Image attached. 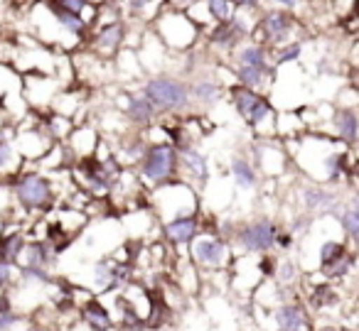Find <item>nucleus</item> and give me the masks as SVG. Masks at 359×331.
Returning a JSON list of instances; mask_svg holds the SVG:
<instances>
[{"mask_svg": "<svg viewBox=\"0 0 359 331\" xmlns=\"http://www.w3.org/2000/svg\"><path fill=\"white\" fill-rule=\"evenodd\" d=\"M57 6H62L69 13H76V15H81V13L89 8V0H57Z\"/></svg>", "mask_w": 359, "mask_h": 331, "instance_id": "30", "label": "nucleus"}, {"mask_svg": "<svg viewBox=\"0 0 359 331\" xmlns=\"http://www.w3.org/2000/svg\"><path fill=\"white\" fill-rule=\"evenodd\" d=\"M195 260L200 265H222L226 260V246L217 238H200L195 241Z\"/></svg>", "mask_w": 359, "mask_h": 331, "instance_id": "7", "label": "nucleus"}, {"mask_svg": "<svg viewBox=\"0 0 359 331\" xmlns=\"http://www.w3.org/2000/svg\"><path fill=\"white\" fill-rule=\"evenodd\" d=\"M293 272H295L293 262H283V265H280V270H278V277L283 282H290V280H293Z\"/></svg>", "mask_w": 359, "mask_h": 331, "instance_id": "35", "label": "nucleus"}, {"mask_svg": "<svg viewBox=\"0 0 359 331\" xmlns=\"http://www.w3.org/2000/svg\"><path fill=\"white\" fill-rule=\"evenodd\" d=\"M334 128H337V135L344 140L347 145H354L357 140V113L354 111H337L334 113Z\"/></svg>", "mask_w": 359, "mask_h": 331, "instance_id": "18", "label": "nucleus"}, {"mask_svg": "<svg viewBox=\"0 0 359 331\" xmlns=\"http://www.w3.org/2000/svg\"><path fill=\"white\" fill-rule=\"evenodd\" d=\"M234 8H239V10H256V8H261V0H234Z\"/></svg>", "mask_w": 359, "mask_h": 331, "instance_id": "36", "label": "nucleus"}, {"mask_svg": "<svg viewBox=\"0 0 359 331\" xmlns=\"http://www.w3.org/2000/svg\"><path fill=\"white\" fill-rule=\"evenodd\" d=\"M293 30H295V17L290 15L288 10H283V8H276V10L264 13V15L254 22L249 37L256 42V45L271 50V47H278V45L290 42Z\"/></svg>", "mask_w": 359, "mask_h": 331, "instance_id": "2", "label": "nucleus"}, {"mask_svg": "<svg viewBox=\"0 0 359 331\" xmlns=\"http://www.w3.org/2000/svg\"><path fill=\"white\" fill-rule=\"evenodd\" d=\"M207 10H210V15L215 22H226L234 17L236 8L231 6L229 0H207Z\"/></svg>", "mask_w": 359, "mask_h": 331, "instance_id": "24", "label": "nucleus"}, {"mask_svg": "<svg viewBox=\"0 0 359 331\" xmlns=\"http://www.w3.org/2000/svg\"><path fill=\"white\" fill-rule=\"evenodd\" d=\"M234 59L236 66H259V69H269V50L256 42L251 45H239L234 50Z\"/></svg>", "mask_w": 359, "mask_h": 331, "instance_id": "10", "label": "nucleus"}, {"mask_svg": "<svg viewBox=\"0 0 359 331\" xmlns=\"http://www.w3.org/2000/svg\"><path fill=\"white\" fill-rule=\"evenodd\" d=\"M334 302H337L334 290H330V287H318V290H315V304H318V307L334 304Z\"/></svg>", "mask_w": 359, "mask_h": 331, "instance_id": "28", "label": "nucleus"}, {"mask_svg": "<svg viewBox=\"0 0 359 331\" xmlns=\"http://www.w3.org/2000/svg\"><path fill=\"white\" fill-rule=\"evenodd\" d=\"M222 94H224L222 84L215 79H210V76H200V79L190 86V99L197 101V104H202V106L217 104V101L222 99Z\"/></svg>", "mask_w": 359, "mask_h": 331, "instance_id": "9", "label": "nucleus"}, {"mask_svg": "<svg viewBox=\"0 0 359 331\" xmlns=\"http://www.w3.org/2000/svg\"><path fill=\"white\" fill-rule=\"evenodd\" d=\"M84 319L89 321L94 331H109L111 329L109 311H106V307L99 304V302H89V304L84 307Z\"/></svg>", "mask_w": 359, "mask_h": 331, "instance_id": "19", "label": "nucleus"}, {"mask_svg": "<svg viewBox=\"0 0 359 331\" xmlns=\"http://www.w3.org/2000/svg\"><path fill=\"white\" fill-rule=\"evenodd\" d=\"M150 3H153V0H128V8L133 13H140V10H145V8H148Z\"/></svg>", "mask_w": 359, "mask_h": 331, "instance_id": "37", "label": "nucleus"}, {"mask_svg": "<svg viewBox=\"0 0 359 331\" xmlns=\"http://www.w3.org/2000/svg\"><path fill=\"white\" fill-rule=\"evenodd\" d=\"M342 228L347 231V236L352 238V241H357L359 238V211H357L354 204L342 213Z\"/></svg>", "mask_w": 359, "mask_h": 331, "instance_id": "25", "label": "nucleus"}, {"mask_svg": "<svg viewBox=\"0 0 359 331\" xmlns=\"http://www.w3.org/2000/svg\"><path fill=\"white\" fill-rule=\"evenodd\" d=\"M143 96L155 111L163 113H180L192 104L190 84L175 76H153L143 84Z\"/></svg>", "mask_w": 359, "mask_h": 331, "instance_id": "1", "label": "nucleus"}, {"mask_svg": "<svg viewBox=\"0 0 359 331\" xmlns=\"http://www.w3.org/2000/svg\"><path fill=\"white\" fill-rule=\"evenodd\" d=\"M177 155L182 157V162L187 164V167L192 169V174H195L200 182H207V177H210V167H207V157L202 153H197L192 145H187V148L177 150Z\"/></svg>", "mask_w": 359, "mask_h": 331, "instance_id": "17", "label": "nucleus"}, {"mask_svg": "<svg viewBox=\"0 0 359 331\" xmlns=\"http://www.w3.org/2000/svg\"><path fill=\"white\" fill-rule=\"evenodd\" d=\"M165 236L172 243H190L197 236V218L195 216H180L165 226Z\"/></svg>", "mask_w": 359, "mask_h": 331, "instance_id": "14", "label": "nucleus"}, {"mask_svg": "<svg viewBox=\"0 0 359 331\" xmlns=\"http://www.w3.org/2000/svg\"><path fill=\"white\" fill-rule=\"evenodd\" d=\"M344 255H349L347 248H344L342 243H337V241H330V243H325V246L320 248V265H323V270H325V267L339 262Z\"/></svg>", "mask_w": 359, "mask_h": 331, "instance_id": "22", "label": "nucleus"}, {"mask_svg": "<svg viewBox=\"0 0 359 331\" xmlns=\"http://www.w3.org/2000/svg\"><path fill=\"white\" fill-rule=\"evenodd\" d=\"M177 150L172 145H153L148 148V153L143 155V164L140 172L150 184H165L172 179L175 169H177Z\"/></svg>", "mask_w": 359, "mask_h": 331, "instance_id": "3", "label": "nucleus"}, {"mask_svg": "<svg viewBox=\"0 0 359 331\" xmlns=\"http://www.w3.org/2000/svg\"><path fill=\"white\" fill-rule=\"evenodd\" d=\"M276 321H278L280 331H310L308 316L300 307L295 304H285L276 311Z\"/></svg>", "mask_w": 359, "mask_h": 331, "instance_id": "13", "label": "nucleus"}, {"mask_svg": "<svg viewBox=\"0 0 359 331\" xmlns=\"http://www.w3.org/2000/svg\"><path fill=\"white\" fill-rule=\"evenodd\" d=\"M278 228L271 218H259L254 223H246L239 231V243L251 253H269L276 246Z\"/></svg>", "mask_w": 359, "mask_h": 331, "instance_id": "6", "label": "nucleus"}, {"mask_svg": "<svg viewBox=\"0 0 359 331\" xmlns=\"http://www.w3.org/2000/svg\"><path fill=\"white\" fill-rule=\"evenodd\" d=\"M229 3H231V6H234V0H229Z\"/></svg>", "mask_w": 359, "mask_h": 331, "instance_id": "39", "label": "nucleus"}, {"mask_svg": "<svg viewBox=\"0 0 359 331\" xmlns=\"http://www.w3.org/2000/svg\"><path fill=\"white\" fill-rule=\"evenodd\" d=\"M15 197L25 209H45L52 202V187L40 174H22L15 184Z\"/></svg>", "mask_w": 359, "mask_h": 331, "instance_id": "5", "label": "nucleus"}, {"mask_svg": "<svg viewBox=\"0 0 359 331\" xmlns=\"http://www.w3.org/2000/svg\"><path fill=\"white\" fill-rule=\"evenodd\" d=\"M47 6L52 8V13H55L57 22H60V25L65 27V30L69 32V35H74V37H84L86 35V30H89V22H86L84 17L76 15V13L65 10L62 6H57V0H47Z\"/></svg>", "mask_w": 359, "mask_h": 331, "instance_id": "12", "label": "nucleus"}, {"mask_svg": "<svg viewBox=\"0 0 359 331\" xmlns=\"http://www.w3.org/2000/svg\"><path fill=\"white\" fill-rule=\"evenodd\" d=\"M22 246H25V238L20 236V233H11V236H3V241H0V260L3 262H15L18 258H20V251Z\"/></svg>", "mask_w": 359, "mask_h": 331, "instance_id": "21", "label": "nucleus"}, {"mask_svg": "<svg viewBox=\"0 0 359 331\" xmlns=\"http://www.w3.org/2000/svg\"><path fill=\"white\" fill-rule=\"evenodd\" d=\"M276 8H283V10H290V8L298 6V0H271Z\"/></svg>", "mask_w": 359, "mask_h": 331, "instance_id": "38", "label": "nucleus"}, {"mask_svg": "<svg viewBox=\"0 0 359 331\" xmlns=\"http://www.w3.org/2000/svg\"><path fill=\"white\" fill-rule=\"evenodd\" d=\"M273 79V71L269 69H259V66H236V81L239 86H246L251 91H264L266 86Z\"/></svg>", "mask_w": 359, "mask_h": 331, "instance_id": "11", "label": "nucleus"}, {"mask_svg": "<svg viewBox=\"0 0 359 331\" xmlns=\"http://www.w3.org/2000/svg\"><path fill=\"white\" fill-rule=\"evenodd\" d=\"M13 280V265L0 260V285H8Z\"/></svg>", "mask_w": 359, "mask_h": 331, "instance_id": "33", "label": "nucleus"}, {"mask_svg": "<svg viewBox=\"0 0 359 331\" xmlns=\"http://www.w3.org/2000/svg\"><path fill=\"white\" fill-rule=\"evenodd\" d=\"M94 272H96V282H99V287L114 285V265H111V262H99Z\"/></svg>", "mask_w": 359, "mask_h": 331, "instance_id": "26", "label": "nucleus"}, {"mask_svg": "<svg viewBox=\"0 0 359 331\" xmlns=\"http://www.w3.org/2000/svg\"><path fill=\"white\" fill-rule=\"evenodd\" d=\"M13 162V148L6 138H0V167H8Z\"/></svg>", "mask_w": 359, "mask_h": 331, "instance_id": "32", "label": "nucleus"}, {"mask_svg": "<svg viewBox=\"0 0 359 331\" xmlns=\"http://www.w3.org/2000/svg\"><path fill=\"white\" fill-rule=\"evenodd\" d=\"M231 104H234L236 113L249 125H254V128L271 118V101L266 99L264 94L246 89V86L236 84L234 89H231Z\"/></svg>", "mask_w": 359, "mask_h": 331, "instance_id": "4", "label": "nucleus"}, {"mask_svg": "<svg viewBox=\"0 0 359 331\" xmlns=\"http://www.w3.org/2000/svg\"><path fill=\"white\" fill-rule=\"evenodd\" d=\"M126 99H128L126 101V113H128V118L133 120V123L148 125L150 120L155 118V108L143 96V91H140V94H133V96H126Z\"/></svg>", "mask_w": 359, "mask_h": 331, "instance_id": "15", "label": "nucleus"}, {"mask_svg": "<svg viewBox=\"0 0 359 331\" xmlns=\"http://www.w3.org/2000/svg\"><path fill=\"white\" fill-rule=\"evenodd\" d=\"M300 55H303L300 42H285V45L273 47V64H290V62L300 59Z\"/></svg>", "mask_w": 359, "mask_h": 331, "instance_id": "23", "label": "nucleus"}, {"mask_svg": "<svg viewBox=\"0 0 359 331\" xmlns=\"http://www.w3.org/2000/svg\"><path fill=\"white\" fill-rule=\"evenodd\" d=\"M231 177H234V182L239 184L241 189L256 187V172H254V167H251V164L246 162L244 157L231 160Z\"/></svg>", "mask_w": 359, "mask_h": 331, "instance_id": "20", "label": "nucleus"}, {"mask_svg": "<svg viewBox=\"0 0 359 331\" xmlns=\"http://www.w3.org/2000/svg\"><path fill=\"white\" fill-rule=\"evenodd\" d=\"M118 309L123 311V316H126V321H128V324H138V321H140L138 311H135L133 307H130V302L123 300V297H118Z\"/></svg>", "mask_w": 359, "mask_h": 331, "instance_id": "31", "label": "nucleus"}, {"mask_svg": "<svg viewBox=\"0 0 359 331\" xmlns=\"http://www.w3.org/2000/svg\"><path fill=\"white\" fill-rule=\"evenodd\" d=\"M15 321H18L15 314H11V311H0V331H8Z\"/></svg>", "mask_w": 359, "mask_h": 331, "instance_id": "34", "label": "nucleus"}, {"mask_svg": "<svg viewBox=\"0 0 359 331\" xmlns=\"http://www.w3.org/2000/svg\"><path fill=\"white\" fill-rule=\"evenodd\" d=\"M344 162H347V155H332L327 160V169H330V177L339 179L344 174Z\"/></svg>", "mask_w": 359, "mask_h": 331, "instance_id": "27", "label": "nucleus"}, {"mask_svg": "<svg viewBox=\"0 0 359 331\" xmlns=\"http://www.w3.org/2000/svg\"><path fill=\"white\" fill-rule=\"evenodd\" d=\"M126 40V25L121 20L116 22H109V25H104L99 30V35H96V50L101 52V55H111V52H116L121 45H123Z\"/></svg>", "mask_w": 359, "mask_h": 331, "instance_id": "8", "label": "nucleus"}, {"mask_svg": "<svg viewBox=\"0 0 359 331\" xmlns=\"http://www.w3.org/2000/svg\"><path fill=\"white\" fill-rule=\"evenodd\" d=\"M22 280L25 282H47L50 277H47L45 267H22Z\"/></svg>", "mask_w": 359, "mask_h": 331, "instance_id": "29", "label": "nucleus"}, {"mask_svg": "<svg viewBox=\"0 0 359 331\" xmlns=\"http://www.w3.org/2000/svg\"><path fill=\"white\" fill-rule=\"evenodd\" d=\"M305 206L310 209V211H332L334 206H337V197H334L332 192H327V189H320V187H310L305 189V197H303Z\"/></svg>", "mask_w": 359, "mask_h": 331, "instance_id": "16", "label": "nucleus"}]
</instances>
